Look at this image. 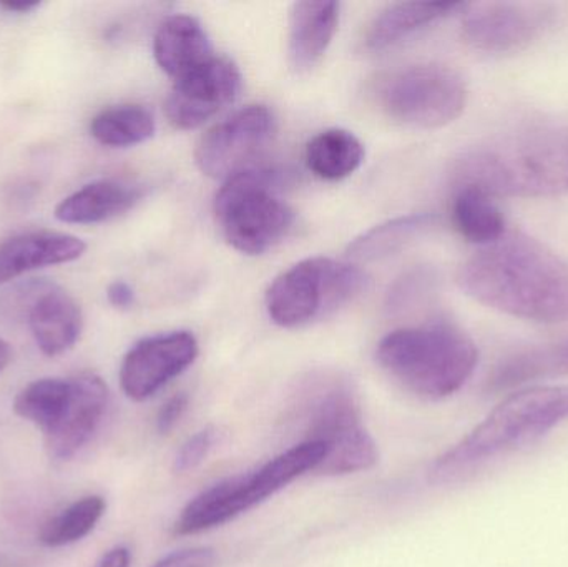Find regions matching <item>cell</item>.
<instances>
[{"mask_svg": "<svg viewBox=\"0 0 568 567\" xmlns=\"http://www.w3.org/2000/svg\"><path fill=\"white\" fill-rule=\"evenodd\" d=\"M568 422V385L532 386L507 396L466 438L434 462L433 483H449L490 459L536 445Z\"/></svg>", "mask_w": 568, "mask_h": 567, "instance_id": "cell-3", "label": "cell"}, {"mask_svg": "<svg viewBox=\"0 0 568 567\" xmlns=\"http://www.w3.org/2000/svg\"><path fill=\"white\" fill-rule=\"evenodd\" d=\"M186 408H189V396L185 393L172 396L165 405L160 408L159 416H156V429L160 435H169L180 419L185 415Z\"/></svg>", "mask_w": 568, "mask_h": 567, "instance_id": "cell-32", "label": "cell"}, {"mask_svg": "<svg viewBox=\"0 0 568 567\" xmlns=\"http://www.w3.org/2000/svg\"><path fill=\"white\" fill-rule=\"evenodd\" d=\"M155 126V119L149 109L129 103L110 107L93 117L90 133L102 145L125 149L152 139Z\"/></svg>", "mask_w": 568, "mask_h": 567, "instance_id": "cell-25", "label": "cell"}, {"mask_svg": "<svg viewBox=\"0 0 568 567\" xmlns=\"http://www.w3.org/2000/svg\"><path fill=\"white\" fill-rule=\"evenodd\" d=\"M564 375H568V336L507 356L490 373L487 386L493 392H509Z\"/></svg>", "mask_w": 568, "mask_h": 567, "instance_id": "cell-20", "label": "cell"}, {"mask_svg": "<svg viewBox=\"0 0 568 567\" xmlns=\"http://www.w3.org/2000/svg\"><path fill=\"white\" fill-rule=\"evenodd\" d=\"M10 360H12V350H10L9 343L6 340L0 338V373L7 368Z\"/></svg>", "mask_w": 568, "mask_h": 567, "instance_id": "cell-36", "label": "cell"}, {"mask_svg": "<svg viewBox=\"0 0 568 567\" xmlns=\"http://www.w3.org/2000/svg\"><path fill=\"white\" fill-rule=\"evenodd\" d=\"M326 445L301 442L248 475L233 476L200 493L175 523V535L195 536L226 525L262 505L326 459Z\"/></svg>", "mask_w": 568, "mask_h": 567, "instance_id": "cell-5", "label": "cell"}, {"mask_svg": "<svg viewBox=\"0 0 568 567\" xmlns=\"http://www.w3.org/2000/svg\"><path fill=\"white\" fill-rule=\"evenodd\" d=\"M456 185L490 196L546 199L568 193V123L517 130L457 160Z\"/></svg>", "mask_w": 568, "mask_h": 567, "instance_id": "cell-2", "label": "cell"}, {"mask_svg": "<svg viewBox=\"0 0 568 567\" xmlns=\"http://www.w3.org/2000/svg\"><path fill=\"white\" fill-rule=\"evenodd\" d=\"M430 275L427 272H410L397 280L389 293L390 308H404V305L423 295L424 290L429 285Z\"/></svg>", "mask_w": 568, "mask_h": 567, "instance_id": "cell-30", "label": "cell"}, {"mask_svg": "<svg viewBox=\"0 0 568 567\" xmlns=\"http://www.w3.org/2000/svg\"><path fill=\"white\" fill-rule=\"evenodd\" d=\"M242 92V73L233 60L213 55L209 62L180 77L166 97L170 123L180 130L199 129Z\"/></svg>", "mask_w": 568, "mask_h": 567, "instance_id": "cell-12", "label": "cell"}, {"mask_svg": "<svg viewBox=\"0 0 568 567\" xmlns=\"http://www.w3.org/2000/svg\"><path fill=\"white\" fill-rule=\"evenodd\" d=\"M453 222L457 232L479 246L499 240L507 232L506 219L494 196L476 186H457L453 200Z\"/></svg>", "mask_w": 568, "mask_h": 567, "instance_id": "cell-24", "label": "cell"}, {"mask_svg": "<svg viewBox=\"0 0 568 567\" xmlns=\"http://www.w3.org/2000/svg\"><path fill=\"white\" fill-rule=\"evenodd\" d=\"M304 159L314 175L327 182H337L359 169L364 146L349 130L327 129L307 142Z\"/></svg>", "mask_w": 568, "mask_h": 567, "instance_id": "cell-23", "label": "cell"}, {"mask_svg": "<svg viewBox=\"0 0 568 567\" xmlns=\"http://www.w3.org/2000/svg\"><path fill=\"white\" fill-rule=\"evenodd\" d=\"M287 29V62L296 73H306L323 59L339 23V3L304 0L291 6Z\"/></svg>", "mask_w": 568, "mask_h": 567, "instance_id": "cell-15", "label": "cell"}, {"mask_svg": "<svg viewBox=\"0 0 568 567\" xmlns=\"http://www.w3.org/2000/svg\"><path fill=\"white\" fill-rule=\"evenodd\" d=\"M153 55L160 69L176 80L212 59V43L195 17L176 13L160 23Z\"/></svg>", "mask_w": 568, "mask_h": 567, "instance_id": "cell-18", "label": "cell"}, {"mask_svg": "<svg viewBox=\"0 0 568 567\" xmlns=\"http://www.w3.org/2000/svg\"><path fill=\"white\" fill-rule=\"evenodd\" d=\"M437 223L430 213H413L397 216L381 225L373 226L347 246V256L354 262H376L396 255L419 236L426 235Z\"/></svg>", "mask_w": 568, "mask_h": 567, "instance_id": "cell-22", "label": "cell"}, {"mask_svg": "<svg viewBox=\"0 0 568 567\" xmlns=\"http://www.w3.org/2000/svg\"><path fill=\"white\" fill-rule=\"evenodd\" d=\"M109 402V386L100 376L93 373L73 376L69 403L57 425L45 435L50 458L72 459L102 425Z\"/></svg>", "mask_w": 568, "mask_h": 567, "instance_id": "cell-14", "label": "cell"}, {"mask_svg": "<svg viewBox=\"0 0 568 567\" xmlns=\"http://www.w3.org/2000/svg\"><path fill=\"white\" fill-rule=\"evenodd\" d=\"M367 276L351 263L314 256L282 273L266 293L270 318L283 328H300L326 318L366 290Z\"/></svg>", "mask_w": 568, "mask_h": 567, "instance_id": "cell-7", "label": "cell"}, {"mask_svg": "<svg viewBox=\"0 0 568 567\" xmlns=\"http://www.w3.org/2000/svg\"><path fill=\"white\" fill-rule=\"evenodd\" d=\"M72 393V378H42L27 385L13 399L17 416L32 423L43 436L57 425Z\"/></svg>", "mask_w": 568, "mask_h": 567, "instance_id": "cell-26", "label": "cell"}, {"mask_svg": "<svg viewBox=\"0 0 568 567\" xmlns=\"http://www.w3.org/2000/svg\"><path fill=\"white\" fill-rule=\"evenodd\" d=\"M460 2H400L386 7L367 29L364 43L371 52H381L396 45L416 30L424 29L457 10L466 9Z\"/></svg>", "mask_w": 568, "mask_h": 567, "instance_id": "cell-21", "label": "cell"}, {"mask_svg": "<svg viewBox=\"0 0 568 567\" xmlns=\"http://www.w3.org/2000/svg\"><path fill=\"white\" fill-rule=\"evenodd\" d=\"M215 216L229 245L245 255L275 249L294 223L278 172L258 165L223 182L216 193Z\"/></svg>", "mask_w": 568, "mask_h": 567, "instance_id": "cell-6", "label": "cell"}, {"mask_svg": "<svg viewBox=\"0 0 568 567\" xmlns=\"http://www.w3.org/2000/svg\"><path fill=\"white\" fill-rule=\"evenodd\" d=\"M52 282L47 280H29V282L19 283L10 288L9 292L0 295V318L9 322H22L29 318L37 300L42 296Z\"/></svg>", "mask_w": 568, "mask_h": 567, "instance_id": "cell-28", "label": "cell"}, {"mask_svg": "<svg viewBox=\"0 0 568 567\" xmlns=\"http://www.w3.org/2000/svg\"><path fill=\"white\" fill-rule=\"evenodd\" d=\"M381 109L414 129H440L459 119L467 105V85L459 72L439 63L394 70L376 90Z\"/></svg>", "mask_w": 568, "mask_h": 567, "instance_id": "cell-9", "label": "cell"}, {"mask_svg": "<svg viewBox=\"0 0 568 567\" xmlns=\"http://www.w3.org/2000/svg\"><path fill=\"white\" fill-rule=\"evenodd\" d=\"M140 199L139 186L119 180H99L63 199L53 215L70 225H93L129 212Z\"/></svg>", "mask_w": 568, "mask_h": 567, "instance_id": "cell-19", "label": "cell"}, {"mask_svg": "<svg viewBox=\"0 0 568 567\" xmlns=\"http://www.w3.org/2000/svg\"><path fill=\"white\" fill-rule=\"evenodd\" d=\"M554 10L536 2H483L466 7L463 36L476 50L514 53L527 49L552 22Z\"/></svg>", "mask_w": 568, "mask_h": 567, "instance_id": "cell-11", "label": "cell"}, {"mask_svg": "<svg viewBox=\"0 0 568 567\" xmlns=\"http://www.w3.org/2000/svg\"><path fill=\"white\" fill-rule=\"evenodd\" d=\"M304 442L326 445V459L317 472L326 476L367 472L379 462L376 442L364 428L359 402L349 383L329 378L320 385L307 406Z\"/></svg>", "mask_w": 568, "mask_h": 567, "instance_id": "cell-8", "label": "cell"}, {"mask_svg": "<svg viewBox=\"0 0 568 567\" xmlns=\"http://www.w3.org/2000/svg\"><path fill=\"white\" fill-rule=\"evenodd\" d=\"M215 551L210 548H190L172 553L152 567H213Z\"/></svg>", "mask_w": 568, "mask_h": 567, "instance_id": "cell-31", "label": "cell"}, {"mask_svg": "<svg viewBox=\"0 0 568 567\" xmlns=\"http://www.w3.org/2000/svg\"><path fill=\"white\" fill-rule=\"evenodd\" d=\"M460 288L480 305L537 323L568 320V263L539 240L507 230L463 263Z\"/></svg>", "mask_w": 568, "mask_h": 567, "instance_id": "cell-1", "label": "cell"}, {"mask_svg": "<svg viewBox=\"0 0 568 567\" xmlns=\"http://www.w3.org/2000/svg\"><path fill=\"white\" fill-rule=\"evenodd\" d=\"M199 352V342L190 332L149 336L123 358L120 386L133 402H145L186 372Z\"/></svg>", "mask_w": 568, "mask_h": 567, "instance_id": "cell-13", "label": "cell"}, {"mask_svg": "<svg viewBox=\"0 0 568 567\" xmlns=\"http://www.w3.org/2000/svg\"><path fill=\"white\" fill-rule=\"evenodd\" d=\"M27 323L40 352L55 358L79 342L83 328L82 310L69 293L52 283L37 300Z\"/></svg>", "mask_w": 568, "mask_h": 567, "instance_id": "cell-17", "label": "cell"}, {"mask_svg": "<svg viewBox=\"0 0 568 567\" xmlns=\"http://www.w3.org/2000/svg\"><path fill=\"white\" fill-rule=\"evenodd\" d=\"M106 298L119 310H130L135 305V292L126 282H113L106 290Z\"/></svg>", "mask_w": 568, "mask_h": 567, "instance_id": "cell-33", "label": "cell"}, {"mask_svg": "<svg viewBox=\"0 0 568 567\" xmlns=\"http://www.w3.org/2000/svg\"><path fill=\"white\" fill-rule=\"evenodd\" d=\"M106 512L102 496H85L43 525L39 541L47 548L75 545L90 535Z\"/></svg>", "mask_w": 568, "mask_h": 567, "instance_id": "cell-27", "label": "cell"}, {"mask_svg": "<svg viewBox=\"0 0 568 567\" xmlns=\"http://www.w3.org/2000/svg\"><path fill=\"white\" fill-rule=\"evenodd\" d=\"M376 358L407 392L439 402L469 382L479 363V350L459 326L434 322L384 336Z\"/></svg>", "mask_w": 568, "mask_h": 567, "instance_id": "cell-4", "label": "cell"}, {"mask_svg": "<svg viewBox=\"0 0 568 567\" xmlns=\"http://www.w3.org/2000/svg\"><path fill=\"white\" fill-rule=\"evenodd\" d=\"M85 250V242L69 233L36 232L13 236L0 245V285L33 270L75 262Z\"/></svg>", "mask_w": 568, "mask_h": 567, "instance_id": "cell-16", "label": "cell"}, {"mask_svg": "<svg viewBox=\"0 0 568 567\" xmlns=\"http://www.w3.org/2000/svg\"><path fill=\"white\" fill-rule=\"evenodd\" d=\"M276 132V119L265 105H248L216 123L195 150L199 169L210 179H233L256 166Z\"/></svg>", "mask_w": 568, "mask_h": 567, "instance_id": "cell-10", "label": "cell"}, {"mask_svg": "<svg viewBox=\"0 0 568 567\" xmlns=\"http://www.w3.org/2000/svg\"><path fill=\"white\" fill-rule=\"evenodd\" d=\"M132 565V553L125 546H116L110 549L100 559L97 567H130Z\"/></svg>", "mask_w": 568, "mask_h": 567, "instance_id": "cell-34", "label": "cell"}, {"mask_svg": "<svg viewBox=\"0 0 568 567\" xmlns=\"http://www.w3.org/2000/svg\"><path fill=\"white\" fill-rule=\"evenodd\" d=\"M39 2H6L2 3L3 9L9 10V12H19V13H29L32 10H36L39 7Z\"/></svg>", "mask_w": 568, "mask_h": 567, "instance_id": "cell-35", "label": "cell"}, {"mask_svg": "<svg viewBox=\"0 0 568 567\" xmlns=\"http://www.w3.org/2000/svg\"><path fill=\"white\" fill-rule=\"evenodd\" d=\"M216 439H219V432L215 428L202 429V432L195 433L192 438L186 439L180 452L176 453L175 462H173L175 473L182 475V473L199 468L212 452Z\"/></svg>", "mask_w": 568, "mask_h": 567, "instance_id": "cell-29", "label": "cell"}]
</instances>
